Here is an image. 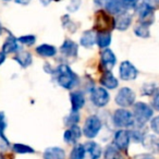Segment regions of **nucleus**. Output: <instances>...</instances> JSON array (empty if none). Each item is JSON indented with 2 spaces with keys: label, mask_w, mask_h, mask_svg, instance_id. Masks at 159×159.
Segmentation results:
<instances>
[{
  "label": "nucleus",
  "mask_w": 159,
  "mask_h": 159,
  "mask_svg": "<svg viewBox=\"0 0 159 159\" xmlns=\"http://www.w3.org/2000/svg\"><path fill=\"white\" fill-rule=\"evenodd\" d=\"M58 84L66 89H71L79 83L77 75L66 64H61L57 70Z\"/></svg>",
  "instance_id": "nucleus-1"
},
{
  "label": "nucleus",
  "mask_w": 159,
  "mask_h": 159,
  "mask_svg": "<svg viewBox=\"0 0 159 159\" xmlns=\"http://www.w3.org/2000/svg\"><path fill=\"white\" fill-rule=\"evenodd\" d=\"M116 27L115 19L104 10H98L95 13L94 30L97 32H110Z\"/></svg>",
  "instance_id": "nucleus-2"
},
{
  "label": "nucleus",
  "mask_w": 159,
  "mask_h": 159,
  "mask_svg": "<svg viewBox=\"0 0 159 159\" xmlns=\"http://www.w3.org/2000/svg\"><path fill=\"white\" fill-rule=\"evenodd\" d=\"M134 119L139 125H143L149 121L152 117V109L145 102H136L133 108Z\"/></svg>",
  "instance_id": "nucleus-3"
},
{
  "label": "nucleus",
  "mask_w": 159,
  "mask_h": 159,
  "mask_svg": "<svg viewBox=\"0 0 159 159\" xmlns=\"http://www.w3.org/2000/svg\"><path fill=\"white\" fill-rule=\"evenodd\" d=\"M113 123L118 128H130L134 124V116L126 109H118L113 113Z\"/></svg>",
  "instance_id": "nucleus-4"
},
{
  "label": "nucleus",
  "mask_w": 159,
  "mask_h": 159,
  "mask_svg": "<svg viewBox=\"0 0 159 159\" xmlns=\"http://www.w3.org/2000/svg\"><path fill=\"white\" fill-rule=\"evenodd\" d=\"M100 129H102V121L99 120V118L96 116H91L85 121L83 133L89 139H94L95 136H97Z\"/></svg>",
  "instance_id": "nucleus-5"
},
{
  "label": "nucleus",
  "mask_w": 159,
  "mask_h": 159,
  "mask_svg": "<svg viewBox=\"0 0 159 159\" xmlns=\"http://www.w3.org/2000/svg\"><path fill=\"white\" fill-rule=\"evenodd\" d=\"M135 102V93L129 87H123L118 92L116 102L120 107H130Z\"/></svg>",
  "instance_id": "nucleus-6"
},
{
  "label": "nucleus",
  "mask_w": 159,
  "mask_h": 159,
  "mask_svg": "<svg viewBox=\"0 0 159 159\" xmlns=\"http://www.w3.org/2000/svg\"><path fill=\"white\" fill-rule=\"evenodd\" d=\"M92 102L95 106L97 107H104L106 106L109 102V99H110V96H109L108 92L106 91L102 87H96V89H93L92 92Z\"/></svg>",
  "instance_id": "nucleus-7"
},
{
  "label": "nucleus",
  "mask_w": 159,
  "mask_h": 159,
  "mask_svg": "<svg viewBox=\"0 0 159 159\" xmlns=\"http://www.w3.org/2000/svg\"><path fill=\"white\" fill-rule=\"evenodd\" d=\"M120 77L124 81H132L137 77L139 71L130 61H123L120 64Z\"/></svg>",
  "instance_id": "nucleus-8"
},
{
  "label": "nucleus",
  "mask_w": 159,
  "mask_h": 159,
  "mask_svg": "<svg viewBox=\"0 0 159 159\" xmlns=\"http://www.w3.org/2000/svg\"><path fill=\"white\" fill-rule=\"evenodd\" d=\"M139 16V22L146 24L149 26L152 22H154V9H152L150 7H148L145 2H143L137 9Z\"/></svg>",
  "instance_id": "nucleus-9"
},
{
  "label": "nucleus",
  "mask_w": 159,
  "mask_h": 159,
  "mask_svg": "<svg viewBox=\"0 0 159 159\" xmlns=\"http://www.w3.org/2000/svg\"><path fill=\"white\" fill-rule=\"evenodd\" d=\"M85 154L83 159H99L102 156V148L95 142H87L84 145Z\"/></svg>",
  "instance_id": "nucleus-10"
},
{
  "label": "nucleus",
  "mask_w": 159,
  "mask_h": 159,
  "mask_svg": "<svg viewBox=\"0 0 159 159\" xmlns=\"http://www.w3.org/2000/svg\"><path fill=\"white\" fill-rule=\"evenodd\" d=\"M115 144L120 150H126L130 144V132L120 130L115 135Z\"/></svg>",
  "instance_id": "nucleus-11"
},
{
  "label": "nucleus",
  "mask_w": 159,
  "mask_h": 159,
  "mask_svg": "<svg viewBox=\"0 0 159 159\" xmlns=\"http://www.w3.org/2000/svg\"><path fill=\"white\" fill-rule=\"evenodd\" d=\"M60 51L66 57H76L77 53H79V46L73 40L66 39L64 40L62 46L60 47Z\"/></svg>",
  "instance_id": "nucleus-12"
},
{
  "label": "nucleus",
  "mask_w": 159,
  "mask_h": 159,
  "mask_svg": "<svg viewBox=\"0 0 159 159\" xmlns=\"http://www.w3.org/2000/svg\"><path fill=\"white\" fill-rule=\"evenodd\" d=\"M81 134H82L81 129L79 128V125L74 124V125H71L70 128L64 132L63 139L68 144H74L80 139Z\"/></svg>",
  "instance_id": "nucleus-13"
},
{
  "label": "nucleus",
  "mask_w": 159,
  "mask_h": 159,
  "mask_svg": "<svg viewBox=\"0 0 159 159\" xmlns=\"http://www.w3.org/2000/svg\"><path fill=\"white\" fill-rule=\"evenodd\" d=\"M115 22H116V29L119 30V31H125L131 25L132 16L128 12H121L115 19Z\"/></svg>",
  "instance_id": "nucleus-14"
},
{
  "label": "nucleus",
  "mask_w": 159,
  "mask_h": 159,
  "mask_svg": "<svg viewBox=\"0 0 159 159\" xmlns=\"http://www.w3.org/2000/svg\"><path fill=\"white\" fill-rule=\"evenodd\" d=\"M116 56L110 49H105L102 52V64L106 71H110L116 64Z\"/></svg>",
  "instance_id": "nucleus-15"
},
{
  "label": "nucleus",
  "mask_w": 159,
  "mask_h": 159,
  "mask_svg": "<svg viewBox=\"0 0 159 159\" xmlns=\"http://www.w3.org/2000/svg\"><path fill=\"white\" fill-rule=\"evenodd\" d=\"M71 105H72V111H79L85 104V98L81 92H74L71 93Z\"/></svg>",
  "instance_id": "nucleus-16"
},
{
  "label": "nucleus",
  "mask_w": 159,
  "mask_h": 159,
  "mask_svg": "<svg viewBox=\"0 0 159 159\" xmlns=\"http://www.w3.org/2000/svg\"><path fill=\"white\" fill-rule=\"evenodd\" d=\"M100 84L109 89H113L118 86L119 82H118V80L113 76V74L110 72V71H107V72L102 76V79H100Z\"/></svg>",
  "instance_id": "nucleus-17"
},
{
  "label": "nucleus",
  "mask_w": 159,
  "mask_h": 159,
  "mask_svg": "<svg viewBox=\"0 0 159 159\" xmlns=\"http://www.w3.org/2000/svg\"><path fill=\"white\" fill-rule=\"evenodd\" d=\"M45 159H66V152L60 147H49L44 152Z\"/></svg>",
  "instance_id": "nucleus-18"
},
{
  "label": "nucleus",
  "mask_w": 159,
  "mask_h": 159,
  "mask_svg": "<svg viewBox=\"0 0 159 159\" xmlns=\"http://www.w3.org/2000/svg\"><path fill=\"white\" fill-rule=\"evenodd\" d=\"M16 50H19V39H16L13 35H10L3 44L2 52L7 55V53L16 52Z\"/></svg>",
  "instance_id": "nucleus-19"
},
{
  "label": "nucleus",
  "mask_w": 159,
  "mask_h": 159,
  "mask_svg": "<svg viewBox=\"0 0 159 159\" xmlns=\"http://www.w3.org/2000/svg\"><path fill=\"white\" fill-rule=\"evenodd\" d=\"M143 144L147 149L159 152V137L155 135H145L143 137Z\"/></svg>",
  "instance_id": "nucleus-20"
},
{
  "label": "nucleus",
  "mask_w": 159,
  "mask_h": 159,
  "mask_svg": "<svg viewBox=\"0 0 159 159\" xmlns=\"http://www.w3.org/2000/svg\"><path fill=\"white\" fill-rule=\"evenodd\" d=\"M14 60L20 64L22 68H27L32 64L33 59H32V56L27 51H20V52L16 53V56L14 57Z\"/></svg>",
  "instance_id": "nucleus-21"
},
{
  "label": "nucleus",
  "mask_w": 159,
  "mask_h": 159,
  "mask_svg": "<svg viewBox=\"0 0 159 159\" xmlns=\"http://www.w3.org/2000/svg\"><path fill=\"white\" fill-rule=\"evenodd\" d=\"M106 9L111 14H119L123 12L124 8L121 0H108L106 3Z\"/></svg>",
  "instance_id": "nucleus-22"
},
{
  "label": "nucleus",
  "mask_w": 159,
  "mask_h": 159,
  "mask_svg": "<svg viewBox=\"0 0 159 159\" xmlns=\"http://www.w3.org/2000/svg\"><path fill=\"white\" fill-rule=\"evenodd\" d=\"M96 43L100 48H106L111 43L110 32H98L96 35Z\"/></svg>",
  "instance_id": "nucleus-23"
},
{
  "label": "nucleus",
  "mask_w": 159,
  "mask_h": 159,
  "mask_svg": "<svg viewBox=\"0 0 159 159\" xmlns=\"http://www.w3.org/2000/svg\"><path fill=\"white\" fill-rule=\"evenodd\" d=\"M36 52L42 57H53L57 53V49H56L55 46L44 44L36 48Z\"/></svg>",
  "instance_id": "nucleus-24"
},
{
  "label": "nucleus",
  "mask_w": 159,
  "mask_h": 159,
  "mask_svg": "<svg viewBox=\"0 0 159 159\" xmlns=\"http://www.w3.org/2000/svg\"><path fill=\"white\" fill-rule=\"evenodd\" d=\"M96 42V35L94 31H86L81 37V45L86 48H91Z\"/></svg>",
  "instance_id": "nucleus-25"
},
{
  "label": "nucleus",
  "mask_w": 159,
  "mask_h": 159,
  "mask_svg": "<svg viewBox=\"0 0 159 159\" xmlns=\"http://www.w3.org/2000/svg\"><path fill=\"white\" fill-rule=\"evenodd\" d=\"M6 126H7V122H6L5 113L0 112V146L1 147H7L9 146V141L7 139V137L3 134Z\"/></svg>",
  "instance_id": "nucleus-26"
},
{
  "label": "nucleus",
  "mask_w": 159,
  "mask_h": 159,
  "mask_svg": "<svg viewBox=\"0 0 159 159\" xmlns=\"http://www.w3.org/2000/svg\"><path fill=\"white\" fill-rule=\"evenodd\" d=\"M148 25L146 24H143V23H139V24H137L136 26H135L134 29V33L136 36H139V37H142V38H148L150 35L149 33V29H148Z\"/></svg>",
  "instance_id": "nucleus-27"
},
{
  "label": "nucleus",
  "mask_w": 159,
  "mask_h": 159,
  "mask_svg": "<svg viewBox=\"0 0 159 159\" xmlns=\"http://www.w3.org/2000/svg\"><path fill=\"white\" fill-rule=\"evenodd\" d=\"M84 154H85V149H84V145H81V144H77L74 146V148L71 152V159H83L84 158Z\"/></svg>",
  "instance_id": "nucleus-28"
},
{
  "label": "nucleus",
  "mask_w": 159,
  "mask_h": 159,
  "mask_svg": "<svg viewBox=\"0 0 159 159\" xmlns=\"http://www.w3.org/2000/svg\"><path fill=\"white\" fill-rule=\"evenodd\" d=\"M105 158L106 159H122L120 152L113 146H108L105 152Z\"/></svg>",
  "instance_id": "nucleus-29"
},
{
  "label": "nucleus",
  "mask_w": 159,
  "mask_h": 159,
  "mask_svg": "<svg viewBox=\"0 0 159 159\" xmlns=\"http://www.w3.org/2000/svg\"><path fill=\"white\" fill-rule=\"evenodd\" d=\"M13 152H16V154H33V152H35V150L30 146L24 145V144H14Z\"/></svg>",
  "instance_id": "nucleus-30"
},
{
  "label": "nucleus",
  "mask_w": 159,
  "mask_h": 159,
  "mask_svg": "<svg viewBox=\"0 0 159 159\" xmlns=\"http://www.w3.org/2000/svg\"><path fill=\"white\" fill-rule=\"evenodd\" d=\"M79 121H80V115L77 111H72L66 119V123L68 125H74V124H77Z\"/></svg>",
  "instance_id": "nucleus-31"
},
{
  "label": "nucleus",
  "mask_w": 159,
  "mask_h": 159,
  "mask_svg": "<svg viewBox=\"0 0 159 159\" xmlns=\"http://www.w3.org/2000/svg\"><path fill=\"white\" fill-rule=\"evenodd\" d=\"M19 42L22 43L23 45H26V46H32L34 45V43L36 42V37L34 35H25V36H21L18 38Z\"/></svg>",
  "instance_id": "nucleus-32"
},
{
  "label": "nucleus",
  "mask_w": 159,
  "mask_h": 159,
  "mask_svg": "<svg viewBox=\"0 0 159 159\" xmlns=\"http://www.w3.org/2000/svg\"><path fill=\"white\" fill-rule=\"evenodd\" d=\"M62 24H63L64 27H66V29H68L69 31H71V32H74L75 29H76V25H75L74 23L70 20V18H69L68 16H62Z\"/></svg>",
  "instance_id": "nucleus-33"
},
{
  "label": "nucleus",
  "mask_w": 159,
  "mask_h": 159,
  "mask_svg": "<svg viewBox=\"0 0 159 159\" xmlns=\"http://www.w3.org/2000/svg\"><path fill=\"white\" fill-rule=\"evenodd\" d=\"M122 1V5H123L124 10H128V9H133V8L136 7L137 2H139V0H121Z\"/></svg>",
  "instance_id": "nucleus-34"
},
{
  "label": "nucleus",
  "mask_w": 159,
  "mask_h": 159,
  "mask_svg": "<svg viewBox=\"0 0 159 159\" xmlns=\"http://www.w3.org/2000/svg\"><path fill=\"white\" fill-rule=\"evenodd\" d=\"M80 5H81V1H80V0H71V2L69 3L66 9L70 12H75L80 8Z\"/></svg>",
  "instance_id": "nucleus-35"
},
{
  "label": "nucleus",
  "mask_w": 159,
  "mask_h": 159,
  "mask_svg": "<svg viewBox=\"0 0 159 159\" xmlns=\"http://www.w3.org/2000/svg\"><path fill=\"white\" fill-rule=\"evenodd\" d=\"M150 129L154 131L156 134H159V116L155 117L150 122Z\"/></svg>",
  "instance_id": "nucleus-36"
},
{
  "label": "nucleus",
  "mask_w": 159,
  "mask_h": 159,
  "mask_svg": "<svg viewBox=\"0 0 159 159\" xmlns=\"http://www.w3.org/2000/svg\"><path fill=\"white\" fill-rule=\"evenodd\" d=\"M143 2H145L152 9H157L159 7V0H144Z\"/></svg>",
  "instance_id": "nucleus-37"
},
{
  "label": "nucleus",
  "mask_w": 159,
  "mask_h": 159,
  "mask_svg": "<svg viewBox=\"0 0 159 159\" xmlns=\"http://www.w3.org/2000/svg\"><path fill=\"white\" fill-rule=\"evenodd\" d=\"M152 105H154V108L159 110V89L155 93L154 99H152Z\"/></svg>",
  "instance_id": "nucleus-38"
},
{
  "label": "nucleus",
  "mask_w": 159,
  "mask_h": 159,
  "mask_svg": "<svg viewBox=\"0 0 159 159\" xmlns=\"http://www.w3.org/2000/svg\"><path fill=\"white\" fill-rule=\"evenodd\" d=\"M16 3H19V5H22V6H26L31 2V0H14Z\"/></svg>",
  "instance_id": "nucleus-39"
},
{
  "label": "nucleus",
  "mask_w": 159,
  "mask_h": 159,
  "mask_svg": "<svg viewBox=\"0 0 159 159\" xmlns=\"http://www.w3.org/2000/svg\"><path fill=\"white\" fill-rule=\"evenodd\" d=\"M135 159H154L152 156H149V155H141V156H137Z\"/></svg>",
  "instance_id": "nucleus-40"
},
{
  "label": "nucleus",
  "mask_w": 159,
  "mask_h": 159,
  "mask_svg": "<svg viewBox=\"0 0 159 159\" xmlns=\"http://www.w3.org/2000/svg\"><path fill=\"white\" fill-rule=\"evenodd\" d=\"M6 60V53L5 52H0V66L3 63V61Z\"/></svg>",
  "instance_id": "nucleus-41"
},
{
  "label": "nucleus",
  "mask_w": 159,
  "mask_h": 159,
  "mask_svg": "<svg viewBox=\"0 0 159 159\" xmlns=\"http://www.w3.org/2000/svg\"><path fill=\"white\" fill-rule=\"evenodd\" d=\"M39 1L43 6H48L49 2H50V0H39Z\"/></svg>",
  "instance_id": "nucleus-42"
},
{
  "label": "nucleus",
  "mask_w": 159,
  "mask_h": 159,
  "mask_svg": "<svg viewBox=\"0 0 159 159\" xmlns=\"http://www.w3.org/2000/svg\"><path fill=\"white\" fill-rule=\"evenodd\" d=\"M105 1H107V0H94V2L97 3V5H99V6H102Z\"/></svg>",
  "instance_id": "nucleus-43"
},
{
  "label": "nucleus",
  "mask_w": 159,
  "mask_h": 159,
  "mask_svg": "<svg viewBox=\"0 0 159 159\" xmlns=\"http://www.w3.org/2000/svg\"><path fill=\"white\" fill-rule=\"evenodd\" d=\"M2 34V25H1V23H0V35Z\"/></svg>",
  "instance_id": "nucleus-44"
},
{
  "label": "nucleus",
  "mask_w": 159,
  "mask_h": 159,
  "mask_svg": "<svg viewBox=\"0 0 159 159\" xmlns=\"http://www.w3.org/2000/svg\"><path fill=\"white\" fill-rule=\"evenodd\" d=\"M3 1H11V0H3Z\"/></svg>",
  "instance_id": "nucleus-45"
},
{
  "label": "nucleus",
  "mask_w": 159,
  "mask_h": 159,
  "mask_svg": "<svg viewBox=\"0 0 159 159\" xmlns=\"http://www.w3.org/2000/svg\"><path fill=\"white\" fill-rule=\"evenodd\" d=\"M53 1H60V0H53Z\"/></svg>",
  "instance_id": "nucleus-46"
},
{
  "label": "nucleus",
  "mask_w": 159,
  "mask_h": 159,
  "mask_svg": "<svg viewBox=\"0 0 159 159\" xmlns=\"http://www.w3.org/2000/svg\"><path fill=\"white\" fill-rule=\"evenodd\" d=\"M0 159H2V158H0Z\"/></svg>",
  "instance_id": "nucleus-47"
}]
</instances>
